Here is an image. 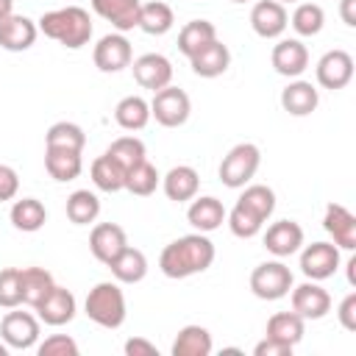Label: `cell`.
<instances>
[{
	"mask_svg": "<svg viewBox=\"0 0 356 356\" xmlns=\"http://www.w3.org/2000/svg\"><path fill=\"white\" fill-rule=\"evenodd\" d=\"M214 256H217L214 242L197 231V234L172 239L159 256V270L167 278H189V275L206 273L211 267Z\"/></svg>",
	"mask_w": 356,
	"mask_h": 356,
	"instance_id": "cell-1",
	"label": "cell"
},
{
	"mask_svg": "<svg viewBox=\"0 0 356 356\" xmlns=\"http://www.w3.org/2000/svg\"><path fill=\"white\" fill-rule=\"evenodd\" d=\"M36 25L47 39L64 44L67 50H78L89 44L92 39V19H89V11L81 6H64V8L44 11L36 19Z\"/></svg>",
	"mask_w": 356,
	"mask_h": 356,
	"instance_id": "cell-2",
	"label": "cell"
},
{
	"mask_svg": "<svg viewBox=\"0 0 356 356\" xmlns=\"http://www.w3.org/2000/svg\"><path fill=\"white\" fill-rule=\"evenodd\" d=\"M83 312L100 328H120L125 323V314H128L120 281H100V284H95L89 289V295H86V300H83Z\"/></svg>",
	"mask_w": 356,
	"mask_h": 356,
	"instance_id": "cell-3",
	"label": "cell"
},
{
	"mask_svg": "<svg viewBox=\"0 0 356 356\" xmlns=\"http://www.w3.org/2000/svg\"><path fill=\"white\" fill-rule=\"evenodd\" d=\"M259 164H261V150H259V145H253V142H239V145H234V147L222 156L217 172H220V181H222L228 189H242L245 184H250V178L256 175Z\"/></svg>",
	"mask_w": 356,
	"mask_h": 356,
	"instance_id": "cell-4",
	"label": "cell"
},
{
	"mask_svg": "<svg viewBox=\"0 0 356 356\" xmlns=\"http://www.w3.org/2000/svg\"><path fill=\"white\" fill-rule=\"evenodd\" d=\"M292 286H295L292 270L281 259L261 261L250 273V292L256 298H261V300H281V298L289 295Z\"/></svg>",
	"mask_w": 356,
	"mask_h": 356,
	"instance_id": "cell-5",
	"label": "cell"
},
{
	"mask_svg": "<svg viewBox=\"0 0 356 356\" xmlns=\"http://www.w3.org/2000/svg\"><path fill=\"white\" fill-rule=\"evenodd\" d=\"M192 114V100L184 89L178 86H164L159 92H153V100H150V117L164 125V128H178L189 120Z\"/></svg>",
	"mask_w": 356,
	"mask_h": 356,
	"instance_id": "cell-6",
	"label": "cell"
},
{
	"mask_svg": "<svg viewBox=\"0 0 356 356\" xmlns=\"http://www.w3.org/2000/svg\"><path fill=\"white\" fill-rule=\"evenodd\" d=\"M314 75H317V83L323 89H331V92L345 89L353 81V56L348 50L334 47V50L320 56V61L314 67Z\"/></svg>",
	"mask_w": 356,
	"mask_h": 356,
	"instance_id": "cell-7",
	"label": "cell"
},
{
	"mask_svg": "<svg viewBox=\"0 0 356 356\" xmlns=\"http://www.w3.org/2000/svg\"><path fill=\"white\" fill-rule=\"evenodd\" d=\"M339 270V248L334 242H312L300 250V273L309 281H325Z\"/></svg>",
	"mask_w": 356,
	"mask_h": 356,
	"instance_id": "cell-8",
	"label": "cell"
},
{
	"mask_svg": "<svg viewBox=\"0 0 356 356\" xmlns=\"http://www.w3.org/2000/svg\"><path fill=\"white\" fill-rule=\"evenodd\" d=\"M92 58H95V67L100 72H120V70L131 67L134 50H131V42L125 39V33L117 31V33H106L97 39Z\"/></svg>",
	"mask_w": 356,
	"mask_h": 356,
	"instance_id": "cell-9",
	"label": "cell"
},
{
	"mask_svg": "<svg viewBox=\"0 0 356 356\" xmlns=\"http://www.w3.org/2000/svg\"><path fill=\"white\" fill-rule=\"evenodd\" d=\"M0 337L11 350H28L39 342V317L31 312H6L0 320Z\"/></svg>",
	"mask_w": 356,
	"mask_h": 356,
	"instance_id": "cell-10",
	"label": "cell"
},
{
	"mask_svg": "<svg viewBox=\"0 0 356 356\" xmlns=\"http://www.w3.org/2000/svg\"><path fill=\"white\" fill-rule=\"evenodd\" d=\"M134 67V81L142 86V89H150V92H159L164 86L172 83V64L167 56L161 53H145L139 58L131 61Z\"/></svg>",
	"mask_w": 356,
	"mask_h": 356,
	"instance_id": "cell-11",
	"label": "cell"
},
{
	"mask_svg": "<svg viewBox=\"0 0 356 356\" xmlns=\"http://www.w3.org/2000/svg\"><path fill=\"white\" fill-rule=\"evenodd\" d=\"M33 312L39 314V320L44 325H67L75 312H78V303H75V295L67 289V286H58L53 284V289L33 306Z\"/></svg>",
	"mask_w": 356,
	"mask_h": 356,
	"instance_id": "cell-12",
	"label": "cell"
},
{
	"mask_svg": "<svg viewBox=\"0 0 356 356\" xmlns=\"http://www.w3.org/2000/svg\"><path fill=\"white\" fill-rule=\"evenodd\" d=\"M292 295V312L300 314L303 320H323L331 312V295L317 284V281H306L289 289Z\"/></svg>",
	"mask_w": 356,
	"mask_h": 356,
	"instance_id": "cell-13",
	"label": "cell"
},
{
	"mask_svg": "<svg viewBox=\"0 0 356 356\" xmlns=\"http://www.w3.org/2000/svg\"><path fill=\"white\" fill-rule=\"evenodd\" d=\"M39 25L25 14H8L6 19H0V47L8 53H22L33 47Z\"/></svg>",
	"mask_w": 356,
	"mask_h": 356,
	"instance_id": "cell-14",
	"label": "cell"
},
{
	"mask_svg": "<svg viewBox=\"0 0 356 356\" xmlns=\"http://www.w3.org/2000/svg\"><path fill=\"white\" fill-rule=\"evenodd\" d=\"M289 25V14L278 0H259L250 11V28L261 39H278Z\"/></svg>",
	"mask_w": 356,
	"mask_h": 356,
	"instance_id": "cell-15",
	"label": "cell"
},
{
	"mask_svg": "<svg viewBox=\"0 0 356 356\" xmlns=\"http://www.w3.org/2000/svg\"><path fill=\"white\" fill-rule=\"evenodd\" d=\"M323 228L339 250H356V217L342 203H328L323 214Z\"/></svg>",
	"mask_w": 356,
	"mask_h": 356,
	"instance_id": "cell-16",
	"label": "cell"
},
{
	"mask_svg": "<svg viewBox=\"0 0 356 356\" xmlns=\"http://www.w3.org/2000/svg\"><path fill=\"white\" fill-rule=\"evenodd\" d=\"M128 245V236H125V228L117 225V222H97L89 234V250L92 256L100 261V264H111V259Z\"/></svg>",
	"mask_w": 356,
	"mask_h": 356,
	"instance_id": "cell-17",
	"label": "cell"
},
{
	"mask_svg": "<svg viewBox=\"0 0 356 356\" xmlns=\"http://www.w3.org/2000/svg\"><path fill=\"white\" fill-rule=\"evenodd\" d=\"M264 248L275 259H286L303 248V228L295 220H278L264 231Z\"/></svg>",
	"mask_w": 356,
	"mask_h": 356,
	"instance_id": "cell-18",
	"label": "cell"
},
{
	"mask_svg": "<svg viewBox=\"0 0 356 356\" xmlns=\"http://www.w3.org/2000/svg\"><path fill=\"white\" fill-rule=\"evenodd\" d=\"M270 61L275 67L278 75L284 78H298L303 75V70L309 67V50L300 39H281L273 53H270Z\"/></svg>",
	"mask_w": 356,
	"mask_h": 356,
	"instance_id": "cell-19",
	"label": "cell"
},
{
	"mask_svg": "<svg viewBox=\"0 0 356 356\" xmlns=\"http://www.w3.org/2000/svg\"><path fill=\"white\" fill-rule=\"evenodd\" d=\"M142 0H92V11L114 25V31L125 33L139 25Z\"/></svg>",
	"mask_w": 356,
	"mask_h": 356,
	"instance_id": "cell-20",
	"label": "cell"
},
{
	"mask_svg": "<svg viewBox=\"0 0 356 356\" xmlns=\"http://www.w3.org/2000/svg\"><path fill=\"white\" fill-rule=\"evenodd\" d=\"M225 206L222 200H217L214 195H203V197H192L189 209H186V220L195 231L200 234H209V231H217L222 222H225Z\"/></svg>",
	"mask_w": 356,
	"mask_h": 356,
	"instance_id": "cell-21",
	"label": "cell"
},
{
	"mask_svg": "<svg viewBox=\"0 0 356 356\" xmlns=\"http://www.w3.org/2000/svg\"><path fill=\"white\" fill-rule=\"evenodd\" d=\"M320 103V92L314 89L312 81H289L284 89H281V108L292 117H309Z\"/></svg>",
	"mask_w": 356,
	"mask_h": 356,
	"instance_id": "cell-22",
	"label": "cell"
},
{
	"mask_svg": "<svg viewBox=\"0 0 356 356\" xmlns=\"http://www.w3.org/2000/svg\"><path fill=\"white\" fill-rule=\"evenodd\" d=\"M161 186H164V195H167L170 200L186 203V200H192V197L197 195V189H200V175H197L195 167L178 164V167H172V170L161 178Z\"/></svg>",
	"mask_w": 356,
	"mask_h": 356,
	"instance_id": "cell-23",
	"label": "cell"
},
{
	"mask_svg": "<svg viewBox=\"0 0 356 356\" xmlns=\"http://www.w3.org/2000/svg\"><path fill=\"white\" fill-rule=\"evenodd\" d=\"M228 64H231V50L220 39H214L211 44H206L200 53H195L189 58L192 72L200 75V78H217V75H222L228 70Z\"/></svg>",
	"mask_w": 356,
	"mask_h": 356,
	"instance_id": "cell-24",
	"label": "cell"
},
{
	"mask_svg": "<svg viewBox=\"0 0 356 356\" xmlns=\"http://www.w3.org/2000/svg\"><path fill=\"white\" fill-rule=\"evenodd\" d=\"M114 281L120 284H139L145 275H147V256L139 250V248H131L125 245L108 264Z\"/></svg>",
	"mask_w": 356,
	"mask_h": 356,
	"instance_id": "cell-25",
	"label": "cell"
},
{
	"mask_svg": "<svg viewBox=\"0 0 356 356\" xmlns=\"http://www.w3.org/2000/svg\"><path fill=\"white\" fill-rule=\"evenodd\" d=\"M44 170L53 181H75L83 170V159L78 150H56V147H44Z\"/></svg>",
	"mask_w": 356,
	"mask_h": 356,
	"instance_id": "cell-26",
	"label": "cell"
},
{
	"mask_svg": "<svg viewBox=\"0 0 356 356\" xmlns=\"http://www.w3.org/2000/svg\"><path fill=\"white\" fill-rule=\"evenodd\" d=\"M217 39V28H214V22H209V19H192V22H186L181 31H178V50L186 56V58H192L195 53H200L206 44H211Z\"/></svg>",
	"mask_w": 356,
	"mask_h": 356,
	"instance_id": "cell-27",
	"label": "cell"
},
{
	"mask_svg": "<svg viewBox=\"0 0 356 356\" xmlns=\"http://www.w3.org/2000/svg\"><path fill=\"white\" fill-rule=\"evenodd\" d=\"M89 172H92V184H95L100 192H120V189H125V172H128V170H125L120 161H114L108 153L97 156V159L92 161Z\"/></svg>",
	"mask_w": 356,
	"mask_h": 356,
	"instance_id": "cell-28",
	"label": "cell"
},
{
	"mask_svg": "<svg viewBox=\"0 0 356 356\" xmlns=\"http://www.w3.org/2000/svg\"><path fill=\"white\" fill-rule=\"evenodd\" d=\"M8 217H11V225H14L17 231L33 234V231H39V228L47 222V209H44V203L36 200V197H22V200H14Z\"/></svg>",
	"mask_w": 356,
	"mask_h": 356,
	"instance_id": "cell-29",
	"label": "cell"
},
{
	"mask_svg": "<svg viewBox=\"0 0 356 356\" xmlns=\"http://www.w3.org/2000/svg\"><path fill=\"white\" fill-rule=\"evenodd\" d=\"M114 120L122 131H142L150 122V103L139 95H128L117 103L114 108Z\"/></svg>",
	"mask_w": 356,
	"mask_h": 356,
	"instance_id": "cell-30",
	"label": "cell"
},
{
	"mask_svg": "<svg viewBox=\"0 0 356 356\" xmlns=\"http://www.w3.org/2000/svg\"><path fill=\"white\" fill-rule=\"evenodd\" d=\"M303 331H306V320L295 312H278L267 320V328H264V337H273L278 342H286V345H298L303 339Z\"/></svg>",
	"mask_w": 356,
	"mask_h": 356,
	"instance_id": "cell-31",
	"label": "cell"
},
{
	"mask_svg": "<svg viewBox=\"0 0 356 356\" xmlns=\"http://www.w3.org/2000/svg\"><path fill=\"white\" fill-rule=\"evenodd\" d=\"M214 348L209 328L203 325H184L172 342V356H209Z\"/></svg>",
	"mask_w": 356,
	"mask_h": 356,
	"instance_id": "cell-32",
	"label": "cell"
},
{
	"mask_svg": "<svg viewBox=\"0 0 356 356\" xmlns=\"http://www.w3.org/2000/svg\"><path fill=\"white\" fill-rule=\"evenodd\" d=\"M53 275L44 267H19V289H22V303L31 309L53 289Z\"/></svg>",
	"mask_w": 356,
	"mask_h": 356,
	"instance_id": "cell-33",
	"label": "cell"
},
{
	"mask_svg": "<svg viewBox=\"0 0 356 356\" xmlns=\"http://www.w3.org/2000/svg\"><path fill=\"white\" fill-rule=\"evenodd\" d=\"M172 25H175V14H172V8L167 3H161V0L142 3V8H139V25L136 28H142L150 36H164Z\"/></svg>",
	"mask_w": 356,
	"mask_h": 356,
	"instance_id": "cell-34",
	"label": "cell"
},
{
	"mask_svg": "<svg viewBox=\"0 0 356 356\" xmlns=\"http://www.w3.org/2000/svg\"><path fill=\"white\" fill-rule=\"evenodd\" d=\"M83 145H86V134L81 125L75 122H53L44 134V147H56V150H78L83 153Z\"/></svg>",
	"mask_w": 356,
	"mask_h": 356,
	"instance_id": "cell-35",
	"label": "cell"
},
{
	"mask_svg": "<svg viewBox=\"0 0 356 356\" xmlns=\"http://www.w3.org/2000/svg\"><path fill=\"white\" fill-rule=\"evenodd\" d=\"M242 189L245 192L239 195L236 203H242L245 209H250L256 217H261L267 222L273 217V211H275V192L267 184H245Z\"/></svg>",
	"mask_w": 356,
	"mask_h": 356,
	"instance_id": "cell-36",
	"label": "cell"
},
{
	"mask_svg": "<svg viewBox=\"0 0 356 356\" xmlns=\"http://www.w3.org/2000/svg\"><path fill=\"white\" fill-rule=\"evenodd\" d=\"M97 214H100V200H97L95 192H89V189H75V192L67 197V217H70V222H75V225H89V222L97 220Z\"/></svg>",
	"mask_w": 356,
	"mask_h": 356,
	"instance_id": "cell-37",
	"label": "cell"
},
{
	"mask_svg": "<svg viewBox=\"0 0 356 356\" xmlns=\"http://www.w3.org/2000/svg\"><path fill=\"white\" fill-rule=\"evenodd\" d=\"M159 184H161V175H159V170H156L147 159L139 161V164H134V167L125 172V189H128L131 195L147 197V195L156 192Z\"/></svg>",
	"mask_w": 356,
	"mask_h": 356,
	"instance_id": "cell-38",
	"label": "cell"
},
{
	"mask_svg": "<svg viewBox=\"0 0 356 356\" xmlns=\"http://www.w3.org/2000/svg\"><path fill=\"white\" fill-rule=\"evenodd\" d=\"M325 25V11L317 3H298L292 11V28L298 36H317Z\"/></svg>",
	"mask_w": 356,
	"mask_h": 356,
	"instance_id": "cell-39",
	"label": "cell"
},
{
	"mask_svg": "<svg viewBox=\"0 0 356 356\" xmlns=\"http://www.w3.org/2000/svg\"><path fill=\"white\" fill-rule=\"evenodd\" d=\"M106 153H108L114 161H120L125 170H131L134 164H139V161L147 159L145 142L136 139V136H120V139H114V142L106 147Z\"/></svg>",
	"mask_w": 356,
	"mask_h": 356,
	"instance_id": "cell-40",
	"label": "cell"
},
{
	"mask_svg": "<svg viewBox=\"0 0 356 356\" xmlns=\"http://www.w3.org/2000/svg\"><path fill=\"white\" fill-rule=\"evenodd\" d=\"M225 220H228L231 234L239 236V239H253V236L261 231V225H264V220L256 217V214H253L250 209H245L242 203H236V206L225 214Z\"/></svg>",
	"mask_w": 356,
	"mask_h": 356,
	"instance_id": "cell-41",
	"label": "cell"
},
{
	"mask_svg": "<svg viewBox=\"0 0 356 356\" xmlns=\"http://www.w3.org/2000/svg\"><path fill=\"white\" fill-rule=\"evenodd\" d=\"M22 303L19 289V267L0 270V309H17Z\"/></svg>",
	"mask_w": 356,
	"mask_h": 356,
	"instance_id": "cell-42",
	"label": "cell"
},
{
	"mask_svg": "<svg viewBox=\"0 0 356 356\" xmlns=\"http://www.w3.org/2000/svg\"><path fill=\"white\" fill-rule=\"evenodd\" d=\"M39 356H78V342L67 334H53L36 348Z\"/></svg>",
	"mask_w": 356,
	"mask_h": 356,
	"instance_id": "cell-43",
	"label": "cell"
},
{
	"mask_svg": "<svg viewBox=\"0 0 356 356\" xmlns=\"http://www.w3.org/2000/svg\"><path fill=\"white\" fill-rule=\"evenodd\" d=\"M19 192V175L14 167L8 164H0V203L3 200H14Z\"/></svg>",
	"mask_w": 356,
	"mask_h": 356,
	"instance_id": "cell-44",
	"label": "cell"
},
{
	"mask_svg": "<svg viewBox=\"0 0 356 356\" xmlns=\"http://www.w3.org/2000/svg\"><path fill=\"white\" fill-rule=\"evenodd\" d=\"M337 317H339V325L345 331H356V292H348L339 306H337Z\"/></svg>",
	"mask_w": 356,
	"mask_h": 356,
	"instance_id": "cell-45",
	"label": "cell"
},
{
	"mask_svg": "<svg viewBox=\"0 0 356 356\" xmlns=\"http://www.w3.org/2000/svg\"><path fill=\"white\" fill-rule=\"evenodd\" d=\"M253 353H256V356H289V353H292V345L278 342V339H273V337H264V339L253 348Z\"/></svg>",
	"mask_w": 356,
	"mask_h": 356,
	"instance_id": "cell-46",
	"label": "cell"
},
{
	"mask_svg": "<svg viewBox=\"0 0 356 356\" xmlns=\"http://www.w3.org/2000/svg\"><path fill=\"white\" fill-rule=\"evenodd\" d=\"M125 356H159V348L142 337H131L125 342Z\"/></svg>",
	"mask_w": 356,
	"mask_h": 356,
	"instance_id": "cell-47",
	"label": "cell"
},
{
	"mask_svg": "<svg viewBox=\"0 0 356 356\" xmlns=\"http://www.w3.org/2000/svg\"><path fill=\"white\" fill-rule=\"evenodd\" d=\"M339 17L348 28H356V0H339Z\"/></svg>",
	"mask_w": 356,
	"mask_h": 356,
	"instance_id": "cell-48",
	"label": "cell"
},
{
	"mask_svg": "<svg viewBox=\"0 0 356 356\" xmlns=\"http://www.w3.org/2000/svg\"><path fill=\"white\" fill-rule=\"evenodd\" d=\"M8 14H14V0H0V19H6Z\"/></svg>",
	"mask_w": 356,
	"mask_h": 356,
	"instance_id": "cell-49",
	"label": "cell"
},
{
	"mask_svg": "<svg viewBox=\"0 0 356 356\" xmlns=\"http://www.w3.org/2000/svg\"><path fill=\"white\" fill-rule=\"evenodd\" d=\"M353 267H356V259H350V261H348V281H350V284H356V275H353Z\"/></svg>",
	"mask_w": 356,
	"mask_h": 356,
	"instance_id": "cell-50",
	"label": "cell"
},
{
	"mask_svg": "<svg viewBox=\"0 0 356 356\" xmlns=\"http://www.w3.org/2000/svg\"><path fill=\"white\" fill-rule=\"evenodd\" d=\"M8 350H11V348H8L6 342H0V356H8Z\"/></svg>",
	"mask_w": 356,
	"mask_h": 356,
	"instance_id": "cell-51",
	"label": "cell"
},
{
	"mask_svg": "<svg viewBox=\"0 0 356 356\" xmlns=\"http://www.w3.org/2000/svg\"><path fill=\"white\" fill-rule=\"evenodd\" d=\"M278 3H298V0H278Z\"/></svg>",
	"mask_w": 356,
	"mask_h": 356,
	"instance_id": "cell-52",
	"label": "cell"
},
{
	"mask_svg": "<svg viewBox=\"0 0 356 356\" xmlns=\"http://www.w3.org/2000/svg\"><path fill=\"white\" fill-rule=\"evenodd\" d=\"M234 3H245V0H234Z\"/></svg>",
	"mask_w": 356,
	"mask_h": 356,
	"instance_id": "cell-53",
	"label": "cell"
}]
</instances>
